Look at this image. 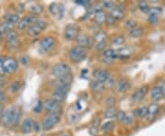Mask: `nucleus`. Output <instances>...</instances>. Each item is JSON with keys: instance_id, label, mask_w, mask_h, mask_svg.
Masks as SVG:
<instances>
[{"instance_id": "obj_34", "label": "nucleus", "mask_w": 165, "mask_h": 136, "mask_svg": "<svg viewBox=\"0 0 165 136\" xmlns=\"http://www.w3.org/2000/svg\"><path fill=\"white\" fill-rule=\"evenodd\" d=\"M42 11H43V7L39 4H34V5L30 6V12L31 13V15L37 16V15L40 14Z\"/></svg>"}, {"instance_id": "obj_50", "label": "nucleus", "mask_w": 165, "mask_h": 136, "mask_svg": "<svg viewBox=\"0 0 165 136\" xmlns=\"http://www.w3.org/2000/svg\"><path fill=\"white\" fill-rule=\"evenodd\" d=\"M116 19L110 15V14H107V16H106V19H105V23L107 24V25H114L115 23H116Z\"/></svg>"}, {"instance_id": "obj_52", "label": "nucleus", "mask_w": 165, "mask_h": 136, "mask_svg": "<svg viewBox=\"0 0 165 136\" xmlns=\"http://www.w3.org/2000/svg\"><path fill=\"white\" fill-rule=\"evenodd\" d=\"M19 61H20V63H21L23 66H26V65H28V64H29L30 59H29V57H27L26 55H24V56H21V57H20Z\"/></svg>"}, {"instance_id": "obj_5", "label": "nucleus", "mask_w": 165, "mask_h": 136, "mask_svg": "<svg viewBox=\"0 0 165 136\" xmlns=\"http://www.w3.org/2000/svg\"><path fill=\"white\" fill-rule=\"evenodd\" d=\"M44 108L46 109L47 113L51 115V114H60V112L63 109V107L60 101L54 99H50L44 103Z\"/></svg>"}, {"instance_id": "obj_11", "label": "nucleus", "mask_w": 165, "mask_h": 136, "mask_svg": "<svg viewBox=\"0 0 165 136\" xmlns=\"http://www.w3.org/2000/svg\"><path fill=\"white\" fill-rule=\"evenodd\" d=\"M52 73L53 76L58 78V77H61L63 75H65L67 74L71 73V68L67 64L60 63V64H57L53 66Z\"/></svg>"}, {"instance_id": "obj_27", "label": "nucleus", "mask_w": 165, "mask_h": 136, "mask_svg": "<svg viewBox=\"0 0 165 136\" xmlns=\"http://www.w3.org/2000/svg\"><path fill=\"white\" fill-rule=\"evenodd\" d=\"M14 26L13 24L11 23H8L6 21H3L0 23V34L1 35H5V34L9 33L11 32H13V29H14Z\"/></svg>"}, {"instance_id": "obj_21", "label": "nucleus", "mask_w": 165, "mask_h": 136, "mask_svg": "<svg viewBox=\"0 0 165 136\" xmlns=\"http://www.w3.org/2000/svg\"><path fill=\"white\" fill-rule=\"evenodd\" d=\"M34 121L31 118H27L25 119L22 123H21V131L23 134H31V132L34 131Z\"/></svg>"}, {"instance_id": "obj_6", "label": "nucleus", "mask_w": 165, "mask_h": 136, "mask_svg": "<svg viewBox=\"0 0 165 136\" xmlns=\"http://www.w3.org/2000/svg\"><path fill=\"white\" fill-rule=\"evenodd\" d=\"M80 28L73 23L67 25L64 30V38L69 41H72L77 40L78 36L80 35Z\"/></svg>"}, {"instance_id": "obj_39", "label": "nucleus", "mask_w": 165, "mask_h": 136, "mask_svg": "<svg viewBox=\"0 0 165 136\" xmlns=\"http://www.w3.org/2000/svg\"><path fill=\"white\" fill-rule=\"evenodd\" d=\"M138 8H139L143 13H148V14H150V13H151V8L150 7L149 4H148L146 1H140V2L138 3Z\"/></svg>"}, {"instance_id": "obj_24", "label": "nucleus", "mask_w": 165, "mask_h": 136, "mask_svg": "<svg viewBox=\"0 0 165 136\" xmlns=\"http://www.w3.org/2000/svg\"><path fill=\"white\" fill-rule=\"evenodd\" d=\"M77 43H78V46L86 49L90 46L91 40L89 36H87L86 34H80L77 38Z\"/></svg>"}, {"instance_id": "obj_17", "label": "nucleus", "mask_w": 165, "mask_h": 136, "mask_svg": "<svg viewBox=\"0 0 165 136\" xmlns=\"http://www.w3.org/2000/svg\"><path fill=\"white\" fill-rule=\"evenodd\" d=\"M93 76H94V80H97L99 82L105 83L107 78L110 76L109 72L105 69H102V68H98L96 69L93 73Z\"/></svg>"}, {"instance_id": "obj_9", "label": "nucleus", "mask_w": 165, "mask_h": 136, "mask_svg": "<svg viewBox=\"0 0 165 136\" xmlns=\"http://www.w3.org/2000/svg\"><path fill=\"white\" fill-rule=\"evenodd\" d=\"M149 91V87L148 86H142L138 87L131 96L132 104H138L144 100L146 97L147 93Z\"/></svg>"}, {"instance_id": "obj_15", "label": "nucleus", "mask_w": 165, "mask_h": 136, "mask_svg": "<svg viewBox=\"0 0 165 136\" xmlns=\"http://www.w3.org/2000/svg\"><path fill=\"white\" fill-rule=\"evenodd\" d=\"M102 56H103V62L105 64H111L118 59L117 51L112 48H107L105 51H103Z\"/></svg>"}, {"instance_id": "obj_30", "label": "nucleus", "mask_w": 165, "mask_h": 136, "mask_svg": "<svg viewBox=\"0 0 165 136\" xmlns=\"http://www.w3.org/2000/svg\"><path fill=\"white\" fill-rule=\"evenodd\" d=\"M106 16L107 14L102 10V11H99L97 13H96L94 15V20L97 24H103L105 22V19H106Z\"/></svg>"}, {"instance_id": "obj_7", "label": "nucleus", "mask_w": 165, "mask_h": 136, "mask_svg": "<svg viewBox=\"0 0 165 136\" xmlns=\"http://www.w3.org/2000/svg\"><path fill=\"white\" fill-rule=\"evenodd\" d=\"M6 47L9 50H16L17 48L19 47L20 41H19V35L16 32L13 31V32H9L6 35Z\"/></svg>"}, {"instance_id": "obj_2", "label": "nucleus", "mask_w": 165, "mask_h": 136, "mask_svg": "<svg viewBox=\"0 0 165 136\" xmlns=\"http://www.w3.org/2000/svg\"><path fill=\"white\" fill-rule=\"evenodd\" d=\"M61 121V115L60 114H51L48 115L43 122H42V130L45 132L51 131L52 129H53Z\"/></svg>"}, {"instance_id": "obj_25", "label": "nucleus", "mask_w": 165, "mask_h": 136, "mask_svg": "<svg viewBox=\"0 0 165 136\" xmlns=\"http://www.w3.org/2000/svg\"><path fill=\"white\" fill-rule=\"evenodd\" d=\"M132 114L134 115V117L138 118V119H144L147 117L148 114V107L146 106H142L139 108H137L133 110Z\"/></svg>"}, {"instance_id": "obj_4", "label": "nucleus", "mask_w": 165, "mask_h": 136, "mask_svg": "<svg viewBox=\"0 0 165 136\" xmlns=\"http://www.w3.org/2000/svg\"><path fill=\"white\" fill-rule=\"evenodd\" d=\"M55 46V40L52 36H46L42 38L39 43V50L42 53H50Z\"/></svg>"}, {"instance_id": "obj_47", "label": "nucleus", "mask_w": 165, "mask_h": 136, "mask_svg": "<svg viewBox=\"0 0 165 136\" xmlns=\"http://www.w3.org/2000/svg\"><path fill=\"white\" fill-rule=\"evenodd\" d=\"M116 80H115V78L114 77H111V76H109L108 78H107V80L105 82V87H112L113 86H115L116 85Z\"/></svg>"}, {"instance_id": "obj_36", "label": "nucleus", "mask_w": 165, "mask_h": 136, "mask_svg": "<svg viewBox=\"0 0 165 136\" xmlns=\"http://www.w3.org/2000/svg\"><path fill=\"white\" fill-rule=\"evenodd\" d=\"M144 32V30H143V28H141V27H137V28H135V29H133L131 31H130V36L131 37V38H138V37H140L142 34Z\"/></svg>"}, {"instance_id": "obj_16", "label": "nucleus", "mask_w": 165, "mask_h": 136, "mask_svg": "<svg viewBox=\"0 0 165 136\" xmlns=\"http://www.w3.org/2000/svg\"><path fill=\"white\" fill-rule=\"evenodd\" d=\"M115 88L118 93H120V94L126 93L127 91L130 89V82L126 78H121L116 83Z\"/></svg>"}, {"instance_id": "obj_55", "label": "nucleus", "mask_w": 165, "mask_h": 136, "mask_svg": "<svg viewBox=\"0 0 165 136\" xmlns=\"http://www.w3.org/2000/svg\"><path fill=\"white\" fill-rule=\"evenodd\" d=\"M3 85H4V81L2 79H0V89H2L3 87Z\"/></svg>"}, {"instance_id": "obj_49", "label": "nucleus", "mask_w": 165, "mask_h": 136, "mask_svg": "<svg viewBox=\"0 0 165 136\" xmlns=\"http://www.w3.org/2000/svg\"><path fill=\"white\" fill-rule=\"evenodd\" d=\"M6 56H0V75L6 74L5 69H4V62L6 60Z\"/></svg>"}, {"instance_id": "obj_57", "label": "nucleus", "mask_w": 165, "mask_h": 136, "mask_svg": "<svg viewBox=\"0 0 165 136\" xmlns=\"http://www.w3.org/2000/svg\"><path fill=\"white\" fill-rule=\"evenodd\" d=\"M2 111H3V110H2V107L0 106V115H1V113H2Z\"/></svg>"}, {"instance_id": "obj_45", "label": "nucleus", "mask_w": 165, "mask_h": 136, "mask_svg": "<svg viewBox=\"0 0 165 136\" xmlns=\"http://www.w3.org/2000/svg\"><path fill=\"white\" fill-rule=\"evenodd\" d=\"M125 26H126V28H128L130 31H131V30L138 27V23H137V21L134 20V19H129V20L126 21Z\"/></svg>"}, {"instance_id": "obj_40", "label": "nucleus", "mask_w": 165, "mask_h": 136, "mask_svg": "<svg viewBox=\"0 0 165 136\" xmlns=\"http://www.w3.org/2000/svg\"><path fill=\"white\" fill-rule=\"evenodd\" d=\"M114 127H115V123L113 121H107L101 127V129L104 133H109L114 129Z\"/></svg>"}, {"instance_id": "obj_29", "label": "nucleus", "mask_w": 165, "mask_h": 136, "mask_svg": "<svg viewBox=\"0 0 165 136\" xmlns=\"http://www.w3.org/2000/svg\"><path fill=\"white\" fill-rule=\"evenodd\" d=\"M91 87H92L93 91H95L96 93H102L105 90V83H102V82H99V81H97V80H94L91 83Z\"/></svg>"}, {"instance_id": "obj_33", "label": "nucleus", "mask_w": 165, "mask_h": 136, "mask_svg": "<svg viewBox=\"0 0 165 136\" xmlns=\"http://www.w3.org/2000/svg\"><path fill=\"white\" fill-rule=\"evenodd\" d=\"M159 19H160V14L151 10V13L148 16V22L151 25H155L158 23Z\"/></svg>"}, {"instance_id": "obj_56", "label": "nucleus", "mask_w": 165, "mask_h": 136, "mask_svg": "<svg viewBox=\"0 0 165 136\" xmlns=\"http://www.w3.org/2000/svg\"><path fill=\"white\" fill-rule=\"evenodd\" d=\"M59 136H70L69 134H60Z\"/></svg>"}, {"instance_id": "obj_10", "label": "nucleus", "mask_w": 165, "mask_h": 136, "mask_svg": "<svg viewBox=\"0 0 165 136\" xmlns=\"http://www.w3.org/2000/svg\"><path fill=\"white\" fill-rule=\"evenodd\" d=\"M70 87L65 86H56L55 90L52 93V99L58 100L60 102H63L66 100V97L68 95Z\"/></svg>"}, {"instance_id": "obj_37", "label": "nucleus", "mask_w": 165, "mask_h": 136, "mask_svg": "<svg viewBox=\"0 0 165 136\" xmlns=\"http://www.w3.org/2000/svg\"><path fill=\"white\" fill-rule=\"evenodd\" d=\"M126 41V39L123 35H117L113 38L112 40V43L116 46H120L123 45Z\"/></svg>"}, {"instance_id": "obj_46", "label": "nucleus", "mask_w": 165, "mask_h": 136, "mask_svg": "<svg viewBox=\"0 0 165 136\" xmlns=\"http://www.w3.org/2000/svg\"><path fill=\"white\" fill-rule=\"evenodd\" d=\"M125 116H126V112L123 111V110H119V111H118V113L116 115V119H117L118 121L122 122L125 119Z\"/></svg>"}, {"instance_id": "obj_19", "label": "nucleus", "mask_w": 165, "mask_h": 136, "mask_svg": "<svg viewBox=\"0 0 165 136\" xmlns=\"http://www.w3.org/2000/svg\"><path fill=\"white\" fill-rule=\"evenodd\" d=\"M110 15L118 21V20H122L125 18L126 12H125V7L122 5L119 6H116L111 11H110Z\"/></svg>"}, {"instance_id": "obj_59", "label": "nucleus", "mask_w": 165, "mask_h": 136, "mask_svg": "<svg viewBox=\"0 0 165 136\" xmlns=\"http://www.w3.org/2000/svg\"><path fill=\"white\" fill-rule=\"evenodd\" d=\"M41 136H44V135H41Z\"/></svg>"}, {"instance_id": "obj_8", "label": "nucleus", "mask_w": 165, "mask_h": 136, "mask_svg": "<svg viewBox=\"0 0 165 136\" xmlns=\"http://www.w3.org/2000/svg\"><path fill=\"white\" fill-rule=\"evenodd\" d=\"M39 18L38 16L35 15H29L23 19H21L18 24V29L19 31H25L28 30L31 26H32L33 24H35L38 21Z\"/></svg>"}, {"instance_id": "obj_23", "label": "nucleus", "mask_w": 165, "mask_h": 136, "mask_svg": "<svg viewBox=\"0 0 165 136\" xmlns=\"http://www.w3.org/2000/svg\"><path fill=\"white\" fill-rule=\"evenodd\" d=\"M73 80V76L72 73H69L65 75H63L61 77H58L56 80V86H65V87H70Z\"/></svg>"}, {"instance_id": "obj_53", "label": "nucleus", "mask_w": 165, "mask_h": 136, "mask_svg": "<svg viewBox=\"0 0 165 136\" xmlns=\"http://www.w3.org/2000/svg\"><path fill=\"white\" fill-rule=\"evenodd\" d=\"M76 3L79 4V5H83V6H87V5L90 4L89 1H87V0H84V1H82V0H78V1H76Z\"/></svg>"}, {"instance_id": "obj_32", "label": "nucleus", "mask_w": 165, "mask_h": 136, "mask_svg": "<svg viewBox=\"0 0 165 136\" xmlns=\"http://www.w3.org/2000/svg\"><path fill=\"white\" fill-rule=\"evenodd\" d=\"M117 113H118V110L115 107H109V108H106V109L105 110L104 116L106 119H113V118H116Z\"/></svg>"}, {"instance_id": "obj_54", "label": "nucleus", "mask_w": 165, "mask_h": 136, "mask_svg": "<svg viewBox=\"0 0 165 136\" xmlns=\"http://www.w3.org/2000/svg\"><path fill=\"white\" fill-rule=\"evenodd\" d=\"M34 131L35 132H39V125L36 121L34 122Z\"/></svg>"}, {"instance_id": "obj_22", "label": "nucleus", "mask_w": 165, "mask_h": 136, "mask_svg": "<svg viewBox=\"0 0 165 136\" xmlns=\"http://www.w3.org/2000/svg\"><path fill=\"white\" fill-rule=\"evenodd\" d=\"M11 120V107L4 109L0 115V122L4 126H9Z\"/></svg>"}, {"instance_id": "obj_18", "label": "nucleus", "mask_w": 165, "mask_h": 136, "mask_svg": "<svg viewBox=\"0 0 165 136\" xmlns=\"http://www.w3.org/2000/svg\"><path fill=\"white\" fill-rule=\"evenodd\" d=\"M164 92L163 91L162 87H161L159 85L154 86V87L151 89V100L154 102H157V103H158V101L162 100L164 98Z\"/></svg>"}, {"instance_id": "obj_26", "label": "nucleus", "mask_w": 165, "mask_h": 136, "mask_svg": "<svg viewBox=\"0 0 165 136\" xmlns=\"http://www.w3.org/2000/svg\"><path fill=\"white\" fill-rule=\"evenodd\" d=\"M20 20V18L19 16V14H15V13H7L4 16V21H6L8 23H11L13 25L19 24Z\"/></svg>"}, {"instance_id": "obj_44", "label": "nucleus", "mask_w": 165, "mask_h": 136, "mask_svg": "<svg viewBox=\"0 0 165 136\" xmlns=\"http://www.w3.org/2000/svg\"><path fill=\"white\" fill-rule=\"evenodd\" d=\"M43 108H44V104L42 103V101L39 100L37 102V104L35 105V107L33 108V111L35 113H41Z\"/></svg>"}, {"instance_id": "obj_14", "label": "nucleus", "mask_w": 165, "mask_h": 136, "mask_svg": "<svg viewBox=\"0 0 165 136\" xmlns=\"http://www.w3.org/2000/svg\"><path fill=\"white\" fill-rule=\"evenodd\" d=\"M19 68L18 61L13 57H6L4 62V69L6 74H13Z\"/></svg>"}, {"instance_id": "obj_42", "label": "nucleus", "mask_w": 165, "mask_h": 136, "mask_svg": "<svg viewBox=\"0 0 165 136\" xmlns=\"http://www.w3.org/2000/svg\"><path fill=\"white\" fill-rule=\"evenodd\" d=\"M134 121V115L132 113H126V116H125V119L124 121H122V123L126 126L128 125H130L133 123Z\"/></svg>"}, {"instance_id": "obj_1", "label": "nucleus", "mask_w": 165, "mask_h": 136, "mask_svg": "<svg viewBox=\"0 0 165 136\" xmlns=\"http://www.w3.org/2000/svg\"><path fill=\"white\" fill-rule=\"evenodd\" d=\"M86 56H87L86 49L82 48L78 45L72 47L69 51V58L72 63L75 64L83 62L84 60H85Z\"/></svg>"}, {"instance_id": "obj_3", "label": "nucleus", "mask_w": 165, "mask_h": 136, "mask_svg": "<svg viewBox=\"0 0 165 136\" xmlns=\"http://www.w3.org/2000/svg\"><path fill=\"white\" fill-rule=\"evenodd\" d=\"M48 27V22L44 19H38V21L33 24L32 26H31L28 31H27V34L30 37H36L38 35L41 33L46 28Z\"/></svg>"}, {"instance_id": "obj_48", "label": "nucleus", "mask_w": 165, "mask_h": 136, "mask_svg": "<svg viewBox=\"0 0 165 136\" xmlns=\"http://www.w3.org/2000/svg\"><path fill=\"white\" fill-rule=\"evenodd\" d=\"M95 47H96V50L97 51H105V47H106V41H102V42H99V43H96L95 44Z\"/></svg>"}, {"instance_id": "obj_35", "label": "nucleus", "mask_w": 165, "mask_h": 136, "mask_svg": "<svg viewBox=\"0 0 165 136\" xmlns=\"http://www.w3.org/2000/svg\"><path fill=\"white\" fill-rule=\"evenodd\" d=\"M100 126H101V120H100V118H95L92 121V123H91V130H90L91 133L96 134L98 131Z\"/></svg>"}, {"instance_id": "obj_51", "label": "nucleus", "mask_w": 165, "mask_h": 136, "mask_svg": "<svg viewBox=\"0 0 165 136\" xmlns=\"http://www.w3.org/2000/svg\"><path fill=\"white\" fill-rule=\"evenodd\" d=\"M6 100H7V95H6V93L3 89H0V104L5 103Z\"/></svg>"}, {"instance_id": "obj_28", "label": "nucleus", "mask_w": 165, "mask_h": 136, "mask_svg": "<svg viewBox=\"0 0 165 136\" xmlns=\"http://www.w3.org/2000/svg\"><path fill=\"white\" fill-rule=\"evenodd\" d=\"M21 87H22V83L20 82V81H13V82H11L9 85H8V87H7V89H8V91L11 93V94H16V93H18L20 89H21Z\"/></svg>"}, {"instance_id": "obj_31", "label": "nucleus", "mask_w": 165, "mask_h": 136, "mask_svg": "<svg viewBox=\"0 0 165 136\" xmlns=\"http://www.w3.org/2000/svg\"><path fill=\"white\" fill-rule=\"evenodd\" d=\"M106 39H107V33L104 31H100L97 32L95 37H94V41H95V44L96 43H99V42H102V41H106Z\"/></svg>"}, {"instance_id": "obj_41", "label": "nucleus", "mask_w": 165, "mask_h": 136, "mask_svg": "<svg viewBox=\"0 0 165 136\" xmlns=\"http://www.w3.org/2000/svg\"><path fill=\"white\" fill-rule=\"evenodd\" d=\"M68 120L70 122L72 123H76L79 120H80V115L77 112H71L68 116H67Z\"/></svg>"}, {"instance_id": "obj_20", "label": "nucleus", "mask_w": 165, "mask_h": 136, "mask_svg": "<svg viewBox=\"0 0 165 136\" xmlns=\"http://www.w3.org/2000/svg\"><path fill=\"white\" fill-rule=\"evenodd\" d=\"M21 109L19 107H11V120H10V126H16L19 122L21 119Z\"/></svg>"}, {"instance_id": "obj_38", "label": "nucleus", "mask_w": 165, "mask_h": 136, "mask_svg": "<svg viewBox=\"0 0 165 136\" xmlns=\"http://www.w3.org/2000/svg\"><path fill=\"white\" fill-rule=\"evenodd\" d=\"M100 4H101V6H102L103 10H104V9H108V10H110V11L117 6V4H116L114 1H109V0H107V1H102Z\"/></svg>"}, {"instance_id": "obj_43", "label": "nucleus", "mask_w": 165, "mask_h": 136, "mask_svg": "<svg viewBox=\"0 0 165 136\" xmlns=\"http://www.w3.org/2000/svg\"><path fill=\"white\" fill-rule=\"evenodd\" d=\"M117 103V98L115 96H108L105 100V105L107 108L114 107V105Z\"/></svg>"}, {"instance_id": "obj_12", "label": "nucleus", "mask_w": 165, "mask_h": 136, "mask_svg": "<svg viewBox=\"0 0 165 136\" xmlns=\"http://www.w3.org/2000/svg\"><path fill=\"white\" fill-rule=\"evenodd\" d=\"M49 11L52 15L58 17V19H63L64 16L65 8L63 4H58V3H52L49 6Z\"/></svg>"}, {"instance_id": "obj_13", "label": "nucleus", "mask_w": 165, "mask_h": 136, "mask_svg": "<svg viewBox=\"0 0 165 136\" xmlns=\"http://www.w3.org/2000/svg\"><path fill=\"white\" fill-rule=\"evenodd\" d=\"M161 111V106L159 103L157 102H153L151 103L149 107H148V114H147V121H152L156 119V117L158 116V114Z\"/></svg>"}, {"instance_id": "obj_58", "label": "nucleus", "mask_w": 165, "mask_h": 136, "mask_svg": "<svg viewBox=\"0 0 165 136\" xmlns=\"http://www.w3.org/2000/svg\"><path fill=\"white\" fill-rule=\"evenodd\" d=\"M2 38H3V35H1V34H0V41L2 40Z\"/></svg>"}]
</instances>
